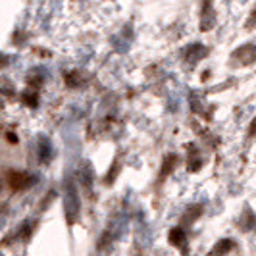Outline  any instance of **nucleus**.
<instances>
[{
	"label": "nucleus",
	"mask_w": 256,
	"mask_h": 256,
	"mask_svg": "<svg viewBox=\"0 0 256 256\" xmlns=\"http://www.w3.org/2000/svg\"><path fill=\"white\" fill-rule=\"evenodd\" d=\"M35 183V178L29 176L26 172H10L8 174V185L12 191H24Z\"/></svg>",
	"instance_id": "nucleus-1"
},
{
	"label": "nucleus",
	"mask_w": 256,
	"mask_h": 256,
	"mask_svg": "<svg viewBox=\"0 0 256 256\" xmlns=\"http://www.w3.org/2000/svg\"><path fill=\"white\" fill-rule=\"evenodd\" d=\"M231 248H233V241H231V239H222V241H218V243L214 244L210 256H224V254H228Z\"/></svg>",
	"instance_id": "nucleus-2"
},
{
	"label": "nucleus",
	"mask_w": 256,
	"mask_h": 256,
	"mask_svg": "<svg viewBox=\"0 0 256 256\" xmlns=\"http://www.w3.org/2000/svg\"><path fill=\"white\" fill-rule=\"evenodd\" d=\"M170 243L174 246H185V231L180 228H174L170 231Z\"/></svg>",
	"instance_id": "nucleus-3"
},
{
	"label": "nucleus",
	"mask_w": 256,
	"mask_h": 256,
	"mask_svg": "<svg viewBox=\"0 0 256 256\" xmlns=\"http://www.w3.org/2000/svg\"><path fill=\"white\" fill-rule=\"evenodd\" d=\"M176 160H178V158H176L174 154H170V156H168L166 162H164V166H162V178H166L168 174L174 170V166H176Z\"/></svg>",
	"instance_id": "nucleus-4"
},
{
	"label": "nucleus",
	"mask_w": 256,
	"mask_h": 256,
	"mask_svg": "<svg viewBox=\"0 0 256 256\" xmlns=\"http://www.w3.org/2000/svg\"><path fill=\"white\" fill-rule=\"evenodd\" d=\"M8 141L16 142V141H18V139H16V135H10V133H8Z\"/></svg>",
	"instance_id": "nucleus-5"
}]
</instances>
